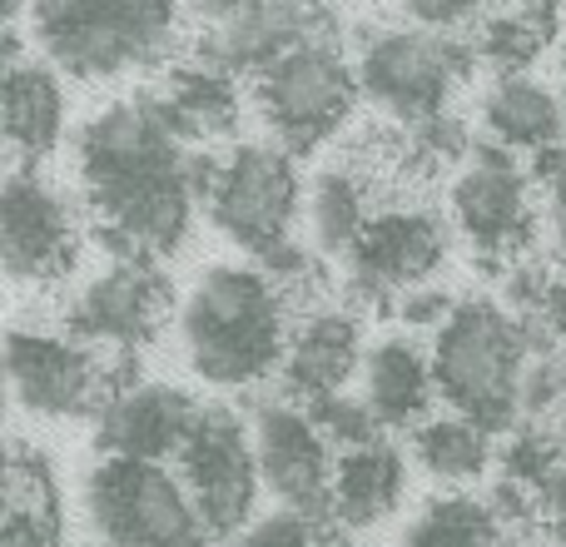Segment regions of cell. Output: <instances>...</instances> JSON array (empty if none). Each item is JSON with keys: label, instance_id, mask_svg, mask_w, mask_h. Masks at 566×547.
I'll return each instance as SVG.
<instances>
[{"label": "cell", "instance_id": "cell-13", "mask_svg": "<svg viewBox=\"0 0 566 547\" xmlns=\"http://www.w3.org/2000/svg\"><path fill=\"white\" fill-rule=\"evenodd\" d=\"M169 313V283L155 259L105 255V265L75 283V293L60 309L70 339L90 349H109L115 359H135L159 333Z\"/></svg>", "mask_w": 566, "mask_h": 547}, {"label": "cell", "instance_id": "cell-33", "mask_svg": "<svg viewBox=\"0 0 566 547\" xmlns=\"http://www.w3.org/2000/svg\"><path fill=\"white\" fill-rule=\"evenodd\" d=\"M323 538H328V523L303 518V513H289V508H274V513H264V518L249 523L229 547H318Z\"/></svg>", "mask_w": 566, "mask_h": 547}, {"label": "cell", "instance_id": "cell-17", "mask_svg": "<svg viewBox=\"0 0 566 547\" xmlns=\"http://www.w3.org/2000/svg\"><path fill=\"white\" fill-rule=\"evenodd\" d=\"M205 403L179 383L139 379L129 389L109 393V403L95 413V448L105 458L129 463H169L185 453Z\"/></svg>", "mask_w": 566, "mask_h": 547}, {"label": "cell", "instance_id": "cell-3", "mask_svg": "<svg viewBox=\"0 0 566 547\" xmlns=\"http://www.w3.org/2000/svg\"><path fill=\"white\" fill-rule=\"evenodd\" d=\"M432 383L448 413L488 433H512L522 423V379L532 363V339L522 313L502 299L472 293L432 333Z\"/></svg>", "mask_w": 566, "mask_h": 547}, {"label": "cell", "instance_id": "cell-16", "mask_svg": "<svg viewBox=\"0 0 566 547\" xmlns=\"http://www.w3.org/2000/svg\"><path fill=\"white\" fill-rule=\"evenodd\" d=\"M448 259V225L432 209L398 205L378 209L368 235L343 259L348 299L358 303H392L398 293L432 283V269Z\"/></svg>", "mask_w": 566, "mask_h": 547}, {"label": "cell", "instance_id": "cell-19", "mask_svg": "<svg viewBox=\"0 0 566 547\" xmlns=\"http://www.w3.org/2000/svg\"><path fill=\"white\" fill-rule=\"evenodd\" d=\"M482 145H497L507 155H552L566 149V100L562 90L542 85L537 75H492L482 90Z\"/></svg>", "mask_w": 566, "mask_h": 547}, {"label": "cell", "instance_id": "cell-26", "mask_svg": "<svg viewBox=\"0 0 566 547\" xmlns=\"http://www.w3.org/2000/svg\"><path fill=\"white\" fill-rule=\"evenodd\" d=\"M159 100H165L169 120H175L195 145H205V140H214V135H229L239 120L234 75H224V70H214V65H199V60H185V65L169 70L165 85H159Z\"/></svg>", "mask_w": 566, "mask_h": 547}, {"label": "cell", "instance_id": "cell-35", "mask_svg": "<svg viewBox=\"0 0 566 547\" xmlns=\"http://www.w3.org/2000/svg\"><path fill=\"white\" fill-rule=\"evenodd\" d=\"M458 293H448L442 283H418V289H408V293H398L392 299V313H398V323L402 329H432L438 333L442 323L452 319V309H458Z\"/></svg>", "mask_w": 566, "mask_h": 547}, {"label": "cell", "instance_id": "cell-20", "mask_svg": "<svg viewBox=\"0 0 566 547\" xmlns=\"http://www.w3.org/2000/svg\"><path fill=\"white\" fill-rule=\"evenodd\" d=\"M432 393H438L432 353L412 333L392 329L368 343V353H363V403L382 423V433H398V429L412 433L418 423H428Z\"/></svg>", "mask_w": 566, "mask_h": 547}, {"label": "cell", "instance_id": "cell-18", "mask_svg": "<svg viewBox=\"0 0 566 547\" xmlns=\"http://www.w3.org/2000/svg\"><path fill=\"white\" fill-rule=\"evenodd\" d=\"M363 323L343 303H308L293 323L289 353H283V393L293 403H323L343 393V383L363 369Z\"/></svg>", "mask_w": 566, "mask_h": 547}, {"label": "cell", "instance_id": "cell-14", "mask_svg": "<svg viewBox=\"0 0 566 547\" xmlns=\"http://www.w3.org/2000/svg\"><path fill=\"white\" fill-rule=\"evenodd\" d=\"M80 219L55 179L15 165L0 185V265L15 283H60L80 265Z\"/></svg>", "mask_w": 566, "mask_h": 547}, {"label": "cell", "instance_id": "cell-40", "mask_svg": "<svg viewBox=\"0 0 566 547\" xmlns=\"http://www.w3.org/2000/svg\"><path fill=\"white\" fill-rule=\"evenodd\" d=\"M318 547H348V543H343V538H333V533H328V538H323Z\"/></svg>", "mask_w": 566, "mask_h": 547}, {"label": "cell", "instance_id": "cell-7", "mask_svg": "<svg viewBox=\"0 0 566 547\" xmlns=\"http://www.w3.org/2000/svg\"><path fill=\"white\" fill-rule=\"evenodd\" d=\"M90 528L105 547H209L205 518L185 478L165 463L99 458L85 478Z\"/></svg>", "mask_w": 566, "mask_h": 547}, {"label": "cell", "instance_id": "cell-36", "mask_svg": "<svg viewBox=\"0 0 566 547\" xmlns=\"http://www.w3.org/2000/svg\"><path fill=\"white\" fill-rule=\"evenodd\" d=\"M542 199H547V219H552V235H557L562 255H566V149H552V155L537 159V175Z\"/></svg>", "mask_w": 566, "mask_h": 547}, {"label": "cell", "instance_id": "cell-5", "mask_svg": "<svg viewBox=\"0 0 566 547\" xmlns=\"http://www.w3.org/2000/svg\"><path fill=\"white\" fill-rule=\"evenodd\" d=\"M308 209L293 155L274 140H234L214 155V175L205 189V215L214 229L259 265L293 239V225Z\"/></svg>", "mask_w": 566, "mask_h": 547}, {"label": "cell", "instance_id": "cell-10", "mask_svg": "<svg viewBox=\"0 0 566 547\" xmlns=\"http://www.w3.org/2000/svg\"><path fill=\"white\" fill-rule=\"evenodd\" d=\"M448 215L472 255L512 269L537 239V179L517 165V155L478 140V155L458 169L448 189Z\"/></svg>", "mask_w": 566, "mask_h": 547}, {"label": "cell", "instance_id": "cell-22", "mask_svg": "<svg viewBox=\"0 0 566 547\" xmlns=\"http://www.w3.org/2000/svg\"><path fill=\"white\" fill-rule=\"evenodd\" d=\"M65 498H60L55 463L25 438L6 448V518L0 547H65Z\"/></svg>", "mask_w": 566, "mask_h": 547}, {"label": "cell", "instance_id": "cell-28", "mask_svg": "<svg viewBox=\"0 0 566 547\" xmlns=\"http://www.w3.org/2000/svg\"><path fill=\"white\" fill-rule=\"evenodd\" d=\"M402 547H522L492 518L488 498L472 493H438L418 508V518L402 528Z\"/></svg>", "mask_w": 566, "mask_h": 547}, {"label": "cell", "instance_id": "cell-30", "mask_svg": "<svg viewBox=\"0 0 566 547\" xmlns=\"http://www.w3.org/2000/svg\"><path fill=\"white\" fill-rule=\"evenodd\" d=\"M566 419V349L537 353L522 379V423L532 429H557Z\"/></svg>", "mask_w": 566, "mask_h": 547}, {"label": "cell", "instance_id": "cell-31", "mask_svg": "<svg viewBox=\"0 0 566 547\" xmlns=\"http://www.w3.org/2000/svg\"><path fill=\"white\" fill-rule=\"evenodd\" d=\"M313 423L318 433L333 443V453H348V448H368V443H382V423L373 419V409L363 403V393H333L323 403H308Z\"/></svg>", "mask_w": 566, "mask_h": 547}, {"label": "cell", "instance_id": "cell-1", "mask_svg": "<svg viewBox=\"0 0 566 547\" xmlns=\"http://www.w3.org/2000/svg\"><path fill=\"white\" fill-rule=\"evenodd\" d=\"M75 175L105 255L169 259L205 205L214 155L169 120L159 90L109 100L75 135Z\"/></svg>", "mask_w": 566, "mask_h": 547}, {"label": "cell", "instance_id": "cell-27", "mask_svg": "<svg viewBox=\"0 0 566 547\" xmlns=\"http://www.w3.org/2000/svg\"><path fill=\"white\" fill-rule=\"evenodd\" d=\"M408 453L428 478L452 483V488L488 478L492 463H497L492 433L478 429V423H468V419H458V413H438V419L418 423V429L408 433Z\"/></svg>", "mask_w": 566, "mask_h": 547}, {"label": "cell", "instance_id": "cell-34", "mask_svg": "<svg viewBox=\"0 0 566 547\" xmlns=\"http://www.w3.org/2000/svg\"><path fill=\"white\" fill-rule=\"evenodd\" d=\"M488 16L482 6H472V0H408V6L398 10V20H408V25L418 30H432V35H472V25Z\"/></svg>", "mask_w": 566, "mask_h": 547}, {"label": "cell", "instance_id": "cell-8", "mask_svg": "<svg viewBox=\"0 0 566 547\" xmlns=\"http://www.w3.org/2000/svg\"><path fill=\"white\" fill-rule=\"evenodd\" d=\"M358 95V65H348L338 40H308L254 80L259 120H264L269 140L289 155L328 145L348 125Z\"/></svg>", "mask_w": 566, "mask_h": 547}, {"label": "cell", "instance_id": "cell-2", "mask_svg": "<svg viewBox=\"0 0 566 547\" xmlns=\"http://www.w3.org/2000/svg\"><path fill=\"white\" fill-rule=\"evenodd\" d=\"M189 369L214 389H259L283 373L293 299L259 265H209L175 303Z\"/></svg>", "mask_w": 566, "mask_h": 547}, {"label": "cell", "instance_id": "cell-6", "mask_svg": "<svg viewBox=\"0 0 566 547\" xmlns=\"http://www.w3.org/2000/svg\"><path fill=\"white\" fill-rule=\"evenodd\" d=\"M478 65L468 35H432L408 20H392L363 35L358 45V90L373 110L398 125L448 115V100Z\"/></svg>", "mask_w": 566, "mask_h": 547}, {"label": "cell", "instance_id": "cell-25", "mask_svg": "<svg viewBox=\"0 0 566 547\" xmlns=\"http://www.w3.org/2000/svg\"><path fill=\"white\" fill-rule=\"evenodd\" d=\"M562 30V16L552 6H507L488 10L472 25V55L492 70V75H532L542 55L552 50Z\"/></svg>", "mask_w": 566, "mask_h": 547}, {"label": "cell", "instance_id": "cell-4", "mask_svg": "<svg viewBox=\"0 0 566 547\" xmlns=\"http://www.w3.org/2000/svg\"><path fill=\"white\" fill-rule=\"evenodd\" d=\"M179 25L185 16L159 0H40L25 10V35L70 80L159 65L175 50Z\"/></svg>", "mask_w": 566, "mask_h": 547}, {"label": "cell", "instance_id": "cell-21", "mask_svg": "<svg viewBox=\"0 0 566 547\" xmlns=\"http://www.w3.org/2000/svg\"><path fill=\"white\" fill-rule=\"evenodd\" d=\"M0 130L20 165H35L65 140V85L45 55H25L0 70Z\"/></svg>", "mask_w": 566, "mask_h": 547}, {"label": "cell", "instance_id": "cell-9", "mask_svg": "<svg viewBox=\"0 0 566 547\" xmlns=\"http://www.w3.org/2000/svg\"><path fill=\"white\" fill-rule=\"evenodd\" d=\"M179 478H185L209 538L234 543L259 518L254 508H259V493H264L254 429H249L244 413L229 409V403H205L185 453H179Z\"/></svg>", "mask_w": 566, "mask_h": 547}, {"label": "cell", "instance_id": "cell-15", "mask_svg": "<svg viewBox=\"0 0 566 547\" xmlns=\"http://www.w3.org/2000/svg\"><path fill=\"white\" fill-rule=\"evenodd\" d=\"M254 429L259 473H264V493L289 513L333 523V468L338 453L318 433L313 413L293 399H259L249 413Z\"/></svg>", "mask_w": 566, "mask_h": 547}, {"label": "cell", "instance_id": "cell-29", "mask_svg": "<svg viewBox=\"0 0 566 547\" xmlns=\"http://www.w3.org/2000/svg\"><path fill=\"white\" fill-rule=\"evenodd\" d=\"M562 463H566V448L557 443V433L532 429V423H517L512 438L497 448V478H512V483H522V488L537 493L542 483L562 468Z\"/></svg>", "mask_w": 566, "mask_h": 547}, {"label": "cell", "instance_id": "cell-24", "mask_svg": "<svg viewBox=\"0 0 566 547\" xmlns=\"http://www.w3.org/2000/svg\"><path fill=\"white\" fill-rule=\"evenodd\" d=\"M378 219L373 209V185L353 165H323L308 185V235L323 259H348L368 225Z\"/></svg>", "mask_w": 566, "mask_h": 547}, {"label": "cell", "instance_id": "cell-11", "mask_svg": "<svg viewBox=\"0 0 566 547\" xmlns=\"http://www.w3.org/2000/svg\"><path fill=\"white\" fill-rule=\"evenodd\" d=\"M6 379L30 419H95L115 393V363L65 329L15 323L6 333Z\"/></svg>", "mask_w": 566, "mask_h": 547}, {"label": "cell", "instance_id": "cell-37", "mask_svg": "<svg viewBox=\"0 0 566 547\" xmlns=\"http://www.w3.org/2000/svg\"><path fill=\"white\" fill-rule=\"evenodd\" d=\"M537 523L552 547H566V463L537 488Z\"/></svg>", "mask_w": 566, "mask_h": 547}, {"label": "cell", "instance_id": "cell-23", "mask_svg": "<svg viewBox=\"0 0 566 547\" xmlns=\"http://www.w3.org/2000/svg\"><path fill=\"white\" fill-rule=\"evenodd\" d=\"M408 493V458L398 443H368V448L338 453L333 468V523L338 528H373L392 518V508Z\"/></svg>", "mask_w": 566, "mask_h": 547}, {"label": "cell", "instance_id": "cell-32", "mask_svg": "<svg viewBox=\"0 0 566 547\" xmlns=\"http://www.w3.org/2000/svg\"><path fill=\"white\" fill-rule=\"evenodd\" d=\"M478 155V140L472 130L462 125L458 115H438V120H422V125L408 130V159L422 169H448L458 159Z\"/></svg>", "mask_w": 566, "mask_h": 547}, {"label": "cell", "instance_id": "cell-12", "mask_svg": "<svg viewBox=\"0 0 566 547\" xmlns=\"http://www.w3.org/2000/svg\"><path fill=\"white\" fill-rule=\"evenodd\" d=\"M195 60L224 75H264L283 55L308 40H333V10L298 6V0H229V6L195 10Z\"/></svg>", "mask_w": 566, "mask_h": 547}, {"label": "cell", "instance_id": "cell-38", "mask_svg": "<svg viewBox=\"0 0 566 547\" xmlns=\"http://www.w3.org/2000/svg\"><path fill=\"white\" fill-rule=\"evenodd\" d=\"M537 319L547 323L552 333H557V343L566 349V274H552L547 293H542V309H537Z\"/></svg>", "mask_w": 566, "mask_h": 547}, {"label": "cell", "instance_id": "cell-39", "mask_svg": "<svg viewBox=\"0 0 566 547\" xmlns=\"http://www.w3.org/2000/svg\"><path fill=\"white\" fill-rule=\"evenodd\" d=\"M557 70H562V85H557V90H562V100H566V40H562V55H557Z\"/></svg>", "mask_w": 566, "mask_h": 547}]
</instances>
